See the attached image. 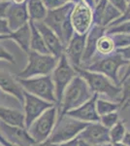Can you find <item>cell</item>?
I'll list each match as a JSON object with an SVG mask.
<instances>
[{
  "mask_svg": "<svg viewBox=\"0 0 130 146\" xmlns=\"http://www.w3.org/2000/svg\"><path fill=\"white\" fill-rule=\"evenodd\" d=\"M88 123L79 121L68 115H62L56 121L54 129L49 139L51 142L60 144L63 142L73 140L79 136L80 133L87 127Z\"/></svg>",
  "mask_w": 130,
  "mask_h": 146,
  "instance_id": "4",
  "label": "cell"
},
{
  "mask_svg": "<svg viewBox=\"0 0 130 146\" xmlns=\"http://www.w3.org/2000/svg\"><path fill=\"white\" fill-rule=\"evenodd\" d=\"M34 23L36 25L40 33L43 36L45 44H46L49 54L53 55V56H55V58H60L61 56L64 55L65 46L63 45L60 38L57 36V34L53 30H51L48 25H45L43 22Z\"/></svg>",
  "mask_w": 130,
  "mask_h": 146,
  "instance_id": "16",
  "label": "cell"
},
{
  "mask_svg": "<svg viewBox=\"0 0 130 146\" xmlns=\"http://www.w3.org/2000/svg\"><path fill=\"white\" fill-rule=\"evenodd\" d=\"M0 60H4L12 64H15L16 60H15V56L9 52L5 47H3L0 44Z\"/></svg>",
  "mask_w": 130,
  "mask_h": 146,
  "instance_id": "32",
  "label": "cell"
},
{
  "mask_svg": "<svg viewBox=\"0 0 130 146\" xmlns=\"http://www.w3.org/2000/svg\"><path fill=\"white\" fill-rule=\"evenodd\" d=\"M120 33L130 34V22H124L106 28V34L108 35L120 34Z\"/></svg>",
  "mask_w": 130,
  "mask_h": 146,
  "instance_id": "28",
  "label": "cell"
},
{
  "mask_svg": "<svg viewBox=\"0 0 130 146\" xmlns=\"http://www.w3.org/2000/svg\"><path fill=\"white\" fill-rule=\"evenodd\" d=\"M32 146H58V144L51 142L49 140H46V141H43V142L35 143V144H33Z\"/></svg>",
  "mask_w": 130,
  "mask_h": 146,
  "instance_id": "41",
  "label": "cell"
},
{
  "mask_svg": "<svg viewBox=\"0 0 130 146\" xmlns=\"http://www.w3.org/2000/svg\"><path fill=\"white\" fill-rule=\"evenodd\" d=\"M121 108L119 102H114L110 100H104L102 98H98L96 100V109L99 116L109 114V113L117 112V110Z\"/></svg>",
  "mask_w": 130,
  "mask_h": 146,
  "instance_id": "26",
  "label": "cell"
},
{
  "mask_svg": "<svg viewBox=\"0 0 130 146\" xmlns=\"http://www.w3.org/2000/svg\"><path fill=\"white\" fill-rule=\"evenodd\" d=\"M98 1H99V0H95V2H96V3H97Z\"/></svg>",
  "mask_w": 130,
  "mask_h": 146,
  "instance_id": "53",
  "label": "cell"
},
{
  "mask_svg": "<svg viewBox=\"0 0 130 146\" xmlns=\"http://www.w3.org/2000/svg\"><path fill=\"white\" fill-rule=\"evenodd\" d=\"M86 34H78L75 32L74 36L66 46L64 55L74 68L81 67L84 49H86Z\"/></svg>",
  "mask_w": 130,
  "mask_h": 146,
  "instance_id": "15",
  "label": "cell"
},
{
  "mask_svg": "<svg viewBox=\"0 0 130 146\" xmlns=\"http://www.w3.org/2000/svg\"><path fill=\"white\" fill-rule=\"evenodd\" d=\"M108 2L112 4L113 6H115L117 9H119L121 13L125 10L127 4H128L126 0H108Z\"/></svg>",
  "mask_w": 130,
  "mask_h": 146,
  "instance_id": "36",
  "label": "cell"
},
{
  "mask_svg": "<svg viewBox=\"0 0 130 146\" xmlns=\"http://www.w3.org/2000/svg\"><path fill=\"white\" fill-rule=\"evenodd\" d=\"M0 121L12 126L25 128L24 114L16 109L0 106Z\"/></svg>",
  "mask_w": 130,
  "mask_h": 146,
  "instance_id": "22",
  "label": "cell"
},
{
  "mask_svg": "<svg viewBox=\"0 0 130 146\" xmlns=\"http://www.w3.org/2000/svg\"><path fill=\"white\" fill-rule=\"evenodd\" d=\"M26 7L30 22H44L48 14V9L45 7L41 0H27Z\"/></svg>",
  "mask_w": 130,
  "mask_h": 146,
  "instance_id": "23",
  "label": "cell"
},
{
  "mask_svg": "<svg viewBox=\"0 0 130 146\" xmlns=\"http://www.w3.org/2000/svg\"><path fill=\"white\" fill-rule=\"evenodd\" d=\"M27 56V64L16 75V78L28 79L33 77L51 75L59 60L51 54L45 55L33 51H29Z\"/></svg>",
  "mask_w": 130,
  "mask_h": 146,
  "instance_id": "2",
  "label": "cell"
},
{
  "mask_svg": "<svg viewBox=\"0 0 130 146\" xmlns=\"http://www.w3.org/2000/svg\"><path fill=\"white\" fill-rule=\"evenodd\" d=\"M99 146H112V143H107V144H103V145H99Z\"/></svg>",
  "mask_w": 130,
  "mask_h": 146,
  "instance_id": "50",
  "label": "cell"
},
{
  "mask_svg": "<svg viewBox=\"0 0 130 146\" xmlns=\"http://www.w3.org/2000/svg\"><path fill=\"white\" fill-rule=\"evenodd\" d=\"M124 68H125V71L123 73V76L120 78V82H121L122 80H124L125 78H127L128 76H130V62H128V64H127Z\"/></svg>",
  "mask_w": 130,
  "mask_h": 146,
  "instance_id": "42",
  "label": "cell"
},
{
  "mask_svg": "<svg viewBox=\"0 0 130 146\" xmlns=\"http://www.w3.org/2000/svg\"><path fill=\"white\" fill-rule=\"evenodd\" d=\"M16 80L25 92L49 101L53 104H56L55 89L51 75L33 77L28 79L16 78Z\"/></svg>",
  "mask_w": 130,
  "mask_h": 146,
  "instance_id": "6",
  "label": "cell"
},
{
  "mask_svg": "<svg viewBox=\"0 0 130 146\" xmlns=\"http://www.w3.org/2000/svg\"><path fill=\"white\" fill-rule=\"evenodd\" d=\"M78 74L76 69L69 62L65 55H62L58 60L55 68L51 73L54 89H55V98H56V106L59 108L61 101H62L63 95L70 84V82L74 79V77Z\"/></svg>",
  "mask_w": 130,
  "mask_h": 146,
  "instance_id": "7",
  "label": "cell"
},
{
  "mask_svg": "<svg viewBox=\"0 0 130 146\" xmlns=\"http://www.w3.org/2000/svg\"><path fill=\"white\" fill-rule=\"evenodd\" d=\"M74 5V3H66L56 9L48 11L47 17L43 23L46 25H48L51 30H53L59 37L62 25L68 19H70L71 12L73 10Z\"/></svg>",
  "mask_w": 130,
  "mask_h": 146,
  "instance_id": "14",
  "label": "cell"
},
{
  "mask_svg": "<svg viewBox=\"0 0 130 146\" xmlns=\"http://www.w3.org/2000/svg\"><path fill=\"white\" fill-rule=\"evenodd\" d=\"M78 146H92V145H90V144H88V143L84 142V141L79 139V143H78Z\"/></svg>",
  "mask_w": 130,
  "mask_h": 146,
  "instance_id": "46",
  "label": "cell"
},
{
  "mask_svg": "<svg viewBox=\"0 0 130 146\" xmlns=\"http://www.w3.org/2000/svg\"><path fill=\"white\" fill-rule=\"evenodd\" d=\"M0 144L2 146H18V145L14 144V143L10 142L9 140H7L3 136V135L1 133V131H0Z\"/></svg>",
  "mask_w": 130,
  "mask_h": 146,
  "instance_id": "39",
  "label": "cell"
},
{
  "mask_svg": "<svg viewBox=\"0 0 130 146\" xmlns=\"http://www.w3.org/2000/svg\"><path fill=\"white\" fill-rule=\"evenodd\" d=\"M0 146H2V145H1V144H0Z\"/></svg>",
  "mask_w": 130,
  "mask_h": 146,
  "instance_id": "54",
  "label": "cell"
},
{
  "mask_svg": "<svg viewBox=\"0 0 130 146\" xmlns=\"http://www.w3.org/2000/svg\"><path fill=\"white\" fill-rule=\"evenodd\" d=\"M126 1H127V3H129V2H130V0H126Z\"/></svg>",
  "mask_w": 130,
  "mask_h": 146,
  "instance_id": "52",
  "label": "cell"
},
{
  "mask_svg": "<svg viewBox=\"0 0 130 146\" xmlns=\"http://www.w3.org/2000/svg\"><path fill=\"white\" fill-rule=\"evenodd\" d=\"M78 143H79V138H75L73 140L67 141V142H63L58 144V146H78Z\"/></svg>",
  "mask_w": 130,
  "mask_h": 146,
  "instance_id": "40",
  "label": "cell"
},
{
  "mask_svg": "<svg viewBox=\"0 0 130 146\" xmlns=\"http://www.w3.org/2000/svg\"><path fill=\"white\" fill-rule=\"evenodd\" d=\"M78 74L82 76L88 85L94 95H105L111 100H117L119 102L121 96V87L115 85L105 75L97 72L89 71L81 67L75 68Z\"/></svg>",
  "mask_w": 130,
  "mask_h": 146,
  "instance_id": "3",
  "label": "cell"
},
{
  "mask_svg": "<svg viewBox=\"0 0 130 146\" xmlns=\"http://www.w3.org/2000/svg\"><path fill=\"white\" fill-rule=\"evenodd\" d=\"M0 131L7 140L18 146H32L36 143L25 128L0 122Z\"/></svg>",
  "mask_w": 130,
  "mask_h": 146,
  "instance_id": "13",
  "label": "cell"
},
{
  "mask_svg": "<svg viewBox=\"0 0 130 146\" xmlns=\"http://www.w3.org/2000/svg\"><path fill=\"white\" fill-rule=\"evenodd\" d=\"M12 33V30L7 19H0V35L1 36H9Z\"/></svg>",
  "mask_w": 130,
  "mask_h": 146,
  "instance_id": "34",
  "label": "cell"
},
{
  "mask_svg": "<svg viewBox=\"0 0 130 146\" xmlns=\"http://www.w3.org/2000/svg\"><path fill=\"white\" fill-rule=\"evenodd\" d=\"M106 33V28L99 25H93L86 35V49H84V58H82V66L86 67L91 62L93 56L96 54V45L99 38L103 36Z\"/></svg>",
  "mask_w": 130,
  "mask_h": 146,
  "instance_id": "18",
  "label": "cell"
},
{
  "mask_svg": "<svg viewBox=\"0 0 130 146\" xmlns=\"http://www.w3.org/2000/svg\"><path fill=\"white\" fill-rule=\"evenodd\" d=\"M93 96L94 94L89 89L84 79L77 74L64 92L59 106L60 116L65 115L68 111H71L75 108L80 107L88 101Z\"/></svg>",
  "mask_w": 130,
  "mask_h": 146,
  "instance_id": "1",
  "label": "cell"
},
{
  "mask_svg": "<svg viewBox=\"0 0 130 146\" xmlns=\"http://www.w3.org/2000/svg\"><path fill=\"white\" fill-rule=\"evenodd\" d=\"M30 28H31V37H30V51L37 52L40 54H45L48 55L49 52L47 48L43 36L40 33L39 29L37 28L36 25L33 22H30Z\"/></svg>",
  "mask_w": 130,
  "mask_h": 146,
  "instance_id": "25",
  "label": "cell"
},
{
  "mask_svg": "<svg viewBox=\"0 0 130 146\" xmlns=\"http://www.w3.org/2000/svg\"><path fill=\"white\" fill-rule=\"evenodd\" d=\"M12 2H0V19H6Z\"/></svg>",
  "mask_w": 130,
  "mask_h": 146,
  "instance_id": "38",
  "label": "cell"
},
{
  "mask_svg": "<svg viewBox=\"0 0 130 146\" xmlns=\"http://www.w3.org/2000/svg\"><path fill=\"white\" fill-rule=\"evenodd\" d=\"M6 19L8 21L9 27H10L12 31H15L18 28L22 27L29 23L26 2L23 4L11 3Z\"/></svg>",
  "mask_w": 130,
  "mask_h": 146,
  "instance_id": "19",
  "label": "cell"
},
{
  "mask_svg": "<svg viewBox=\"0 0 130 146\" xmlns=\"http://www.w3.org/2000/svg\"><path fill=\"white\" fill-rule=\"evenodd\" d=\"M57 112L58 107L56 105H53V107L49 108L41 116L38 117L27 129L29 135L36 143L43 142L49 139L57 121L56 120Z\"/></svg>",
  "mask_w": 130,
  "mask_h": 146,
  "instance_id": "8",
  "label": "cell"
},
{
  "mask_svg": "<svg viewBox=\"0 0 130 146\" xmlns=\"http://www.w3.org/2000/svg\"><path fill=\"white\" fill-rule=\"evenodd\" d=\"M115 50H117V49H115V43H114V41H113L111 35H108L105 33L98 40L97 45H96V54H95V56H93V58H92L91 62L98 60V58H103V56L112 55V54L115 53ZM90 63H89V64H90Z\"/></svg>",
  "mask_w": 130,
  "mask_h": 146,
  "instance_id": "24",
  "label": "cell"
},
{
  "mask_svg": "<svg viewBox=\"0 0 130 146\" xmlns=\"http://www.w3.org/2000/svg\"><path fill=\"white\" fill-rule=\"evenodd\" d=\"M0 89L6 94L14 96L22 105L24 103V90L18 82L16 77L10 73L0 71Z\"/></svg>",
  "mask_w": 130,
  "mask_h": 146,
  "instance_id": "20",
  "label": "cell"
},
{
  "mask_svg": "<svg viewBox=\"0 0 130 146\" xmlns=\"http://www.w3.org/2000/svg\"><path fill=\"white\" fill-rule=\"evenodd\" d=\"M54 104L46 101L36 96H33L31 94L24 91V122H25V129H28L32 125L38 117L47 111L49 108L53 107Z\"/></svg>",
  "mask_w": 130,
  "mask_h": 146,
  "instance_id": "10",
  "label": "cell"
},
{
  "mask_svg": "<svg viewBox=\"0 0 130 146\" xmlns=\"http://www.w3.org/2000/svg\"><path fill=\"white\" fill-rule=\"evenodd\" d=\"M112 146H127L126 144H124L122 141L120 142H115V143H112Z\"/></svg>",
  "mask_w": 130,
  "mask_h": 146,
  "instance_id": "47",
  "label": "cell"
},
{
  "mask_svg": "<svg viewBox=\"0 0 130 146\" xmlns=\"http://www.w3.org/2000/svg\"><path fill=\"white\" fill-rule=\"evenodd\" d=\"M121 12L109 3L108 0H99L93 8L94 25L108 28L121 16Z\"/></svg>",
  "mask_w": 130,
  "mask_h": 146,
  "instance_id": "11",
  "label": "cell"
},
{
  "mask_svg": "<svg viewBox=\"0 0 130 146\" xmlns=\"http://www.w3.org/2000/svg\"><path fill=\"white\" fill-rule=\"evenodd\" d=\"M9 39V36H1L0 35V41H3V40H8Z\"/></svg>",
  "mask_w": 130,
  "mask_h": 146,
  "instance_id": "49",
  "label": "cell"
},
{
  "mask_svg": "<svg viewBox=\"0 0 130 146\" xmlns=\"http://www.w3.org/2000/svg\"><path fill=\"white\" fill-rule=\"evenodd\" d=\"M98 95H94L88 101L84 103L80 107L68 111L66 115L72 117V118L84 122V123H96L100 121V116L98 115L96 109V100Z\"/></svg>",
  "mask_w": 130,
  "mask_h": 146,
  "instance_id": "17",
  "label": "cell"
},
{
  "mask_svg": "<svg viewBox=\"0 0 130 146\" xmlns=\"http://www.w3.org/2000/svg\"><path fill=\"white\" fill-rule=\"evenodd\" d=\"M27 0H11V2L12 3H14V4H23V3H25Z\"/></svg>",
  "mask_w": 130,
  "mask_h": 146,
  "instance_id": "45",
  "label": "cell"
},
{
  "mask_svg": "<svg viewBox=\"0 0 130 146\" xmlns=\"http://www.w3.org/2000/svg\"><path fill=\"white\" fill-rule=\"evenodd\" d=\"M41 1L43 2L45 7L48 9V11L53 10V9H56L58 7L64 5V3L61 0H41Z\"/></svg>",
  "mask_w": 130,
  "mask_h": 146,
  "instance_id": "35",
  "label": "cell"
},
{
  "mask_svg": "<svg viewBox=\"0 0 130 146\" xmlns=\"http://www.w3.org/2000/svg\"><path fill=\"white\" fill-rule=\"evenodd\" d=\"M125 133H126V128H125L124 121H119L110 129V139L111 143L120 142L123 139Z\"/></svg>",
  "mask_w": 130,
  "mask_h": 146,
  "instance_id": "27",
  "label": "cell"
},
{
  "mask_svg": "<svg viewBox=\"0 0 130 146\" xmlns=\"http://www.w3.org/2000/svg\"><path fill=\"white\" fill-rule=\"evenodd\" d=\"M115 52H117L123 60H127V62H130V46L124 47V48H120V49H117Z\"/></svg>",
  "mask_w": 130,
  "mask_h": 146,
  "instance_id": "37",
  "label": "cell"
},
{
  "mask_svg": "<svg viewBox=\"0 0 130 146\" xmlns=\"http://www.w3.org/2000/svg\"><path fill=\"white\" fill-rule=\"evenodd\" d=\"M71 23L78 34H86L90 30L93 23V9L86 2L80 1L73 7L70 16Z\"/></svg>",
  "mask_w": 130,
  "mask_h": 146,
  "instance_id": "9",
  "label": "cell"
},
{
  "mask_svg": "<svg viewBox=\"0 0 130 146\" xmlns=\"http://www.w3.org/2000/svg\"><path fill=\"white\" fill-rule=\"evenodd\" d=\"M124 22H130V2L127 4L125 10L122 12L121 16H120V17L117 19V20L115 21L112 25H110V27H113V25H119V23H124Z\"/></svg>",
  "mask_w": 130,
  "mask_h": 146,
  "instance_id": "33",
  "label": "cell"
},
{
  "mask_svg": "<svg viewBox=\"0 0 130 146\" xmlns=\"http://www.w3.org/2000/svg\"><path fill=\"white\" fill-rule=\"evenodd\" d=\"M129 62L123 60L117 52L107 56H103L98 60L92 62L86 67H81L87 69L89 71L97 72L105 75L111 81H113L115 85L120 86V79L119 72L121 67H125Z\"/></svg>",
  "mask_w": 130,
  "mask_h": 146,
  "instance_id": "5",
  "label": "cell"
},
{
  "mask_svg": "<svg viewBox=\"0 0 130 146\" xmlns=\"http://www.w3.org/2000/svg\"><path fill=\"white\" fill-rule=\"evenodd\" d=\"M111 37H112L113 41L115 43V49H120L130 46V34H114L111 35Z\"/></svg>",
  "mask_w": 130,
  "mask_h": 146,
  "instance_id": "31",
  "label": "cell"
},
{
  "mask_svg": "<svg viewBox=\"0 0 130 146\" xmlns=\"http://www.w3.org/2000/svg\"><path fill=\"white\" fill-rule=\"evenodd\" d=\"M78 138L92 146L111 143L110 129L104 127L100 122L89 123L86 128L80 133Z\"/></svg>",
  "mask_w": 130,
  "mask_h": 146,
  "instance_id": "12",
  "label": "cell"
},
{
  "mask_svg": "<svg viewBox=\"0 0 130 146\" xmlns=\"http://www.w3.org/2000/svg\"><path fill=\"white\" fill-rule=\"evenodd\" d=\"M30 37L31 28L29 23L18 28L15 31H12V33L9 35V39L13 40L25 54H28L30 51Z\"/></svg>",
  "mask_w": 130,
  "mask_h": 146,
  "instance_id": "21",
  "label": "cell"
},
{
  "mask_svg": "<svg viewBox=\"0 0 130 146\" xmlns=\"http://www.w3.org/2000/svg\"><path fill=\"white\" fill-rule=\"evenodd\" d=\"M119 121V113L113 112V113H109V114L103 115V116H100V121L99 122H100L104 127H106L107 129H110Z\"/></svg>",
  "mask_w": 130,
  "mask_h": 146,
  "instance_id": "30",
  "label": "cell"
},
{
  "mask_svg": "<svg viewBox=\"0 0 130 146\" xmlns=\"http://www.w3.org/2000/svg\"><path fill=\"white\" fill-rule=\"evenodd\" d=\"M128 106H130V100L126 101V103H125V104L123 105V106L121 107V110H124L125 108H126V107H128Z\"/></svg>",
  "mask_w": 130,
  "mask_h": 146,
  "instance_id": "48",
  "label": "cell"
},
{
  "mask_svg": "<svg viewBox=\"0 0 130 146\" xmlns=\"http://www.w3.org/2000/svg\"><path fill=\"white\" fill-rule=\"evenodd\" d=\"M122 142L124 144H126L127 146H130V131H126L123 139H122Z\"/></svg>",
  "mask_w": 130,
  "mask_h": 146,
  "instance_id": "43",
  "label": "cell"
},
{
  "mask_svg": "<svg viewBox=\"0 0 130 146\" xmlns=\"http://www.w3.org/2000/svg\"><path fill=\"white\" fill-rule=\"evenodd\" d=\"M7 1L11 2V0H0V2H7Z\"/></svg>",
  "mask_w": 130,
  "mask_h": 146,
  "instance_id": "51",
  "label": "cell"
},
{
  "mask_svg": "<svg viewBox=\"0 0 130 146\" xmlns=\"http://www.w3.org/2000/svg\"><path fill=\"white\" fill-rule=\"evenodd\" d=\"M120 87H121V96H120L119 103L120 106L122 107L126 103V101L130 100V76L120 82Z\"/></svg>",
  "mask_w": 130,
  "mask_h": 146,
  "instance_id": "29",
  "label": "cell"
},
{
  "mask_svg": "<svg viewBox=\"0 0 130 146\" xmlns=\"http://www.w3.org/2000/svg\"><path fill=\"white\" fill-rule=\"evenodd\" d=\"M61 1H62L64 4H66V3H74V4H76V3H78V2L82 1V0H61Z\"/></svg>",
  "mask_w": 130,
  "mask_h": 146,
  "instance_id": "44",
  "label": "cell"
}]
</instances>
